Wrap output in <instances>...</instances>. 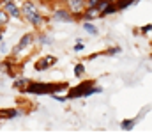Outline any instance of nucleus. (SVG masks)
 Returning <instances> with one entry per match:
<instances>
[{
    "label": "nucleus",
    "mask_w": 152,
    "mask_h": 133,
    "mask_svg": "<svg viewBox=\"0 0 152 133\" xmlns=\"http://www.w3.org/2000/svg\"><path fill=\"white\" fill-rule=\"evenodd\" d=\"M2 7L7 11V14H9L11 18H16V20L21 18V7H20L14 0H4V2H2Z\"/></svg>",
    "instance_id": "nucleus-7"
},
{
    "label": "nucleus",
    "mask_w": 152,
    "mask_h": 133,
    "mask_svg": "<svg viewBox=\"0 0 152 133\" xmlns=\"http://www.w3.org/2000/svg\"><path fill=\"white\" fill-rule=\"evenodd\" d=\"M51 20L57 21V23H73L76 20V16L66 5V7H55V11L51 12Z\"/></svg>",
    "instance_id": "nucleus-3"
},
{
    "label": "nucleus",
    "mask_w": 152,
    "mask_h": 133,
    "mask_svg": "<svg viewBox=\"0 0 152 133\" xmlns=\"http://www.w3.org/2000/svg\"><path fill=\"white\" fill-rule=\"evenodd\" d=\"M83 48H85V44H83L81 41H80V39H78V41H76V44H75V51H81Z\"/></svg>",
    "instance_id": "nucleus-21"
},
{
    "label": "nucleus",
    "mask_w": 152,
    "mask_h": 133,
    "mask_svg": "<svg viewBox=\"0 0 152 133\" xmlns=\"http://www.w3.org/2000/svg\"><path fill=\"white\" fill-rule=\"evenodd\" d=\"M85 71H87V68H85V64H83V62H78V64H75V76L81 78V76L85 75Z\"/></svg>",
    "instance_id": "nucleus-15"
},
{
    "label": "nucleus",
    "mask_w": 152,
    "mask_h": 133,
    "mask_svg": "<svg viewBox=\"0 0 152 133\" xmlns=\"http://www.w3.org/2000/svg\"><path fill=\"white\" fill-rule=\"evenodd\" d=\"M87 2V7H97L101 0H85Z\"/></svg>",
    "instance_id": "nucleus-19"
},
{
    "label": "nucleus",
    "mask_w": 152,
    "mask_h": 133,
    "mask_svg": "<svg viewBox=\"0 0 152 133\" xmlns=\"http://www.w3.org/2000/svg\"><path fill=\"white\" fill-rule=\"evenodd\" d=\"M138 2L140 0H117L115 4H117V9L118 11H124V9H127V7H131V5H134Z\"/></svg>",
    "instance_id": "nucleus-13"
},
{
    "label": "nucleus",
    "mask_w": 152,
    "mask_h": 133,
    "mask_svg": "<svg viewBox=\"0 0 152 133\" xmlns=\"http://www.w3.org/2000/svg\"><path fill=\"white\" fill-rule=\"evenodd\" d=\"M34 29H42L44 25H46V21H48V18H44L39 11H34V12H28V14H25L23 16Z\"/></svg>",
    "instance_id": "nucleus-5"
},
{
    "label": "nucleus",
    "mask_w": 152,
    "mask_h": 133,
    "mask_svg": "<svg viewBox=\"0 0 152 133\" xmlns=\"http://www.w3.org/2000/svg\"><path fill=\"white\" fill-rule=\"evenodd\" d=\"M34 11H39L37 4H36L34 0H25V2L21 4V16H25V14H28V12H34Z\"/></svg>",
    "instance_id": "nucleus-10"
},
{
    "label": "nucleus",
    "mask_w": 152,
    "mask_h": 133,
    "mask_svg": "<svg viewBox=\"0 0 152 133\" xmlns=\"http://www.w3.org/2000/svg\"><path fill=\"white\" fill-rule=\"evenodd\" d=\"M81 27H83V30H85L88 36H92V37L99 36V29H97L92 21H83V23H81Z\"/></svg>",
    "instance_id": "nucleus-11"
},
{
    "label": "nucleus",
    "mask_w": 152,
    "mask_h": 133,
    "mask_svg": "<svg viewBox=\"0 0 152 133\" xmlns=\"http://www.w3.org/2000/svg\"><path fill=\"white\" fill-rule=\"evenodd\" d=\"M120 51H122V48H120V46H113V48L106 50V55H117V53H120Z\"/></svg>",
    "instance_id": "nucleus-17"
},
{
    "label": "nucleus",
    "mask_w": 152,
    "mask_h": 133,
    "mask_svg": "<svg viewBox=\"0 0 152 133\" xmlns=\"http://www.w3.org/2000/svg\"><path fill=\"white\" fill-rule=\"evenodd\" d=\"M136 123H138V119H124V121H120V130L131 132V130L136 126Z\"/></svg>",
    "instance_id": "nucleus-12"
},
{
    "label": "nucleus",
    "mask_w": 152,
    "mask_h": 133,
    "mask_svg": "<svg viewBox=\"0 0 152 133\" xmlns=\"http://www.w3.org/2000/svg\"><path fill=\"white\" fill-rule=\"evenodd\" d=\"M103 89L99 85H96L94 80H85L81 84H78L76 87H69L67 89V98L69 99H76V98H87L92 94H99Z\"/></svg>",
    "instance_id": "nucleus-2"
},
{
    "label": "nucleus",
    "mask_w": 152,
    "mask_h": 133,
    "mask_svg": "<svg viewBox=\"0 0 152 133\" xmlns=\"http://www.w3.org/2000/svg\"><path fill=\"white\" fill-rule=\"evenodd\" d=\"M0 2H4V0H0Z\"/></svg>",
    "instance_id": "nucleus-23"
},
{
    "label": "nucleus",
    "mask_w": 152,
    "mask_h": 133,
    "mask_svg": "<svg viewBox=\"0 0 152 133\" xmlns=\"http://www.w3.org/2000/svg\"><path fill=\"white\" fill-rule=\"evenodd\" d=\"M20 115H21V112L18 108H2L0 110V119H14Z\"/></svg>",
    "instance_id": "nucleus-9"
},
{
    "label": "nucleus",
    "mask_w": 152,
    "mask_h": 133,
    "mask_svg": "<svg viewBox=\"0 0 152 133\" xmlns=\"http://www.w3.org/2000/svg\"><path fill=\"white\" fill-rule=\"evenodd\" d=\"M34 41H36V34H34V32H27V34H23V36H21V39L18 41V44L14 46L12 55H18L20 51L28 50L30 46H34Z\"/></svg>",
    "instance_id": "nucleus-4"
},
{
    "label": "nucleus",
    "mask_w": 152,
    "mask_h": 133,
    "mask_svg": "<svg viewBox=\"0 0 152 133\" xmlns=\"http://www.w3.org/2000/svg\"><path fill=\"white\" fill-rule=\"evenodd\" d=\"M5 50H7V48H5V44L2 43V44H0V51H2V53H5Z\"/></svg>",
    "instance_id": "nucleus-22"
},
{
    "label": "nucleus",
    "mask_w": 152,
    "mask_h": 133,
    "mask_svg": "<svg viewBox=\"0 0 152 133\" xmlns=\"http://www.w3.org/2000/svg\"><path fill=\"white\" fill-rule=\"evenodd\" d=\"M140 32H142V34L152 32V23H149V25H143V27H140Z\"/></svg>",
    "instance_id": "nucleus-18"
},
{
    "label": "nucleus",
    "mask_w": 152,
    "mask_h": 133,
    "mask_svg": "<svg viewBox=\"0 0 152 133\" xmlns=\"http://www.w3.org/2000/svg\"><path fill=\"white\" fill-rule=\"evenodd\" d=\"M9 20H11V16L7 14V11L4 7H0V27H5L9 23Z\"/></svg>",
    "instance_id": "nucleus-14"
},
{
    "label": "nucleus",
    "mask_w": 152,
    "mask_h": 133,
    "mask_svg": "<svg viewBox=\"0 0 152 133\" xmlns=\"http://www.w3.org/2000/svg\"><path fill=\"white\" fill-rule=\"evenodd\" d=\"M36 41L39 43V46H51V44L55 43V39L48 32H37L36 34Z\"/></svg>",
    "instance_id": "nucleus-8"
},
{
    "label": "nucleus",
    "mask_w": 152,
    "mask_h": 133,
    "mask_svg": "<svg viewBox=\"0 0 152 133\" xmlns=\"http://www.w3.org/2000/svg\"><path fill=\"white\" fill-rule=\"evenodd\" d=\"M115 2H117V0H115Z\"/></svg>",
    "instance_id": "nucleus-24"
},
{
    "label": "nucleus",
    "mask_w": 152,
    "mask_h": 133,
    "mask_svg": "<svg viewBox=\"0 0 152 133\" xmlns=\"http://www.w3.org/2000/svg\"><path fill=\"white\" fill-rule=\"evenodd\" d=\"M55 64H57V57H53V55H46V57H42V59L36 60L34 69L39 71V73H42V71L50 69V68H51V66H55Z\"/></svg>",
    "instance_id": "nucleus-6"
},
{
    "label": "nucleus",
    "mask_w": 152,
    "mask_h": 133,
    "mask_svg": "<svg viewBox=\"0 0 152 133\" xmlns=\"http://www.w3.org/2000/svg\"><path fill=\"white\" fill-rule=\"evenodd\" d=\"M69 89V84L67 82H28L27 87L23 89L21 92H27V94H37V96H42V94H48V96H53L57 92H62Z\"/></svg>",
    "instance_id": "nucleus-1"
},
{
    "label": "nucleus",
    "mask_w": 152,
    "mask_h": 133,
    "mask_svg": "<svg viewBox=\"0 0 152 133\" xmlns=\"http://www.w3.org/2000/svg\"><path fill=\"white\" fill-rule=\"evenodd\" d=\"M30 80H27V78H16L14 80V89H18V90H23V89L27 87V84H28Z\"/></svg>",
    "instance_id": "nucleus-16"
},
{
    "label": "nucleus",
    "mask_w": 152,
    "mask_h": 133,
    "mask_svg": "<svg viewBox=\"0 0 152 133\" xmlns=\"http://www.w3.org/2000/svg\"><path fill=\"white\" fill-rule=\"evenodd\" d=\"M53 98H55V99H57V101H62V103H64V101H67V99H69V98H67V96H60V94H58V92H57V94H53Z\"/></svg>",
    "instance_id": "nucleus-20"
}]
</instances>
